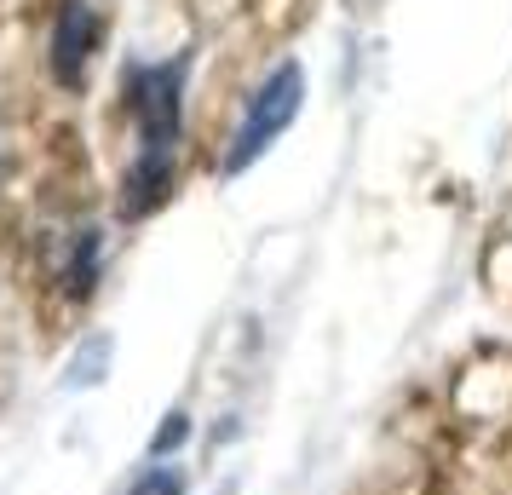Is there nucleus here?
I'll return each instance as SVG.
<instances>
[{
    "label": "nucleus",
    "instance_id": "nucleus-8",
    "mask_svg": "<svg viewBox=\"0 0 512 495\" xmlns=\"http://www.w3.org/2000/svg\"><path fill=\"white\" fill-rule=\"evenodd\" d=\"M104 357H110V346L98 340V346H93L87 357H75V380H98V369H104Z\"/></svg>",
    "mask_w": 512,
    "mask_h": 495
},
{
    "label": "nucleus",
    "instance_id": "nucleus-5",
    "mask_svg": "<svg viewBox=\"0 0 512 495\" xmlns=\"http://www.w3.org/2000/svg\"><path fill=\"white\" fill-rule=\"evenodd\" d=\"M98 260H104V236L98 231H75L70 265H64V288H70V294H87V288L98 283Z\"/></svg>",
    "mask_w": 512,
    "mask_h": 495
},
{
    "label": "nucleus",
    "instance_id": "nucleus-1",
    "mask_svg": "<svg viewBox=\"0 0 512 495\" xmlns=\"http://www.w3.org/2000/svg\"><path fill=\"white\" fill-rule=\"evenodd\" d=\"M300 110H305V64L300 58H282L277 70L254 87V98H248V110H242V127L231 133V150H225L219 173H225V179L248 173V167L300 121Z\"/></svg>",
    "mask_w": 512,
    "mask_h": 495
},
{
    "label": "nucleus",
    "instance_id": "nucleus-3",
    "mask_svg": "<svg viewBox=\"0 0 512 495\" xmlns=\"http://www.w3.org/2000/svg\"><path fill=\"white\" fill-rule=\"evenodd\" d=\"M98 47V12L87 0H58L52 12V41H47V64L58 87H81V75L93 64Z\"/></svg>",
    "mask_w": 512,
    "mask_h": 495
},
{
    "label": "nucleus",
    "instance_id": "nucleus-6",
    "mask_svg": "<svg viewBox=\"0 0 512 495\" xmlns=\"http://www.w3.org/2000/svg\"><path fill=\"white\" fill-rule=\"evenodd\" d=\"M127 495H185V472L156 461V467H144L139 478H133V490Z\"/></svg>",
    "mask_w": 512,
    "mask_h": 495
},
{
    "label": "nucleus",
    "instance_id": "nucleus-2",
    "mask_svg": "<svg viewBox=\"0 0 512 495\" xmlns=\"http://www.w3.org/2000/svg\"><path fill=\"white\" fill-rule=\"evenodd\" d=\"M185 70L190 58H162V64H133L127 70V110L139 121V156H179Z\"/></svg>",
    "mask_w": 512,
    "mask_h": 495
},
{
    "label": "nucleus",
    "instance_id": "nucleus-7",
    "mask_svg": "<svg viewBox=\"0 0 512 495\" xmlns=\"http://www.w3.org/2000/svg\"><path fill=\"white\" fill-rule=\"evenodd\" d=\"M185 438H190V415H185V409H173V415L156 426V438H150V461H167V455L185 444Z\"/></svg>",
    "mask_w": 512,
    "mask_h": 495
},
{
    "label": "nucleus",
    "instance_id": "nucleus-4",
    "mask_svg": "<svg viewBox=\"0 0 512 495\" xmlns=\"http://www.w3.org/2000/svg\"><path fill=\"white\" fill-rule=\"evenodd\" d=\"M173 167L179 156H133L127 179H121V219H150L173 196Z\"/></svg>",
    "mask_w": 512,
    "mask_h": 495
}]
</instances>
